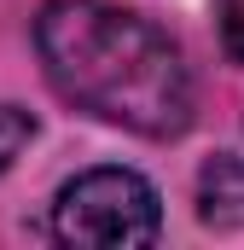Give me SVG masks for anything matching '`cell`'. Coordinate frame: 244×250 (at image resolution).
Listing matches in <instances>:
<instances>
[{
    "label": "cell",
    "mask_w": 244,
    "mask_h": 250,
    "mask_svg": "<svg viewBox=\"0 0 244 250\" xmlns=\"http://www.w3.org/2000/svg\"><path fill=\"white\" fill-rule=\"evenodd\" d=\"M35 47L47 82L76 111L134 128L145 140H175L192 123V76L181 47L111 0H47L35 18Z\"/></svg>",
    "instance_id": "obj_1"
},
{
    "label": "cell",
    "mask_w": 244,
    "mask_h": 250,
    "mask_svg": "<svg viewBox=\"0 0 244 250\" xmlns=\"http://www.w3.org/2000/svg\"><path fill=\"white\" fill-rule=\"evenodd\" d=\"M53 233L64 245H99V250L151 245L163 233L157 187L145 175H134V169H87L59 192Z\"/></svg>",
    "instance_id": "obj_2"
},
{
    "label": "cell",
    "mask_w": 244,
    "mask_h": 250,
    "mask_svg": "<svg viewBox=\"0 0 244 250\" xmlns=\"http://www.w3.org/2000/svg\"><path fill=\"white\" fill-rule=\"evenodd\" d=\"M198 204H203V221H215V227L244 221V163L239 157H215V163L203 169Z\"/></svg>",
    "instance_id": "obj_3"
},
{
    "label": "cell",
    "mask_w": 244,
    "mask_h": 250,
    "mask_svg": "<svg viewBox=\"0 0 244 250\" xmlns=\"http://www.w3.org/2000/svg\"><path fill=\"white\" fill-rule=\"evenodd\" d=\"M29 140H35V117L18 111V105H0V169H12Z\"/></svg>",
    "instance_id": "obj_4"
},
{
    "label": "cell",
    "mask_w": 244,
    "mask_h": 250,
    "mask_svg": "<svg viewBox=\"0 0 244 250\" xmlns=\"http://www.w3.org/2000/svg\"><path fill=\"white\" fill-rule=\"evenodd\" d=\"M221 35H227V53L244 64V0H221Z\"/></svg>",
    "instance_id": "obj_5"
}]
</instances>
